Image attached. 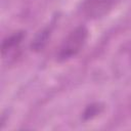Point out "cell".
I'll return each instance as SVG.
<instances>
[{"instance_id":"cell-1","label":"cell","mask_w":131,"mask_h":131,"mask_svg":"<svg viewBox=\"0 0 131 131\" xmlns=\"http://www.w3.org/2000/svg\"><path fill=\"white\" fill-rule=\"evenodd\" d=\"M89 32L85 26H79L71 31L61 42L56 52L57 61H67L76 55L84 48L88 40Z\"/></svg>"},{"instance_id":"cell-2","label":"cell","mask_w":131,"mask_h":131,"mask_svg":"<svg viewBox=\"0 0 131 131\" xmlns=\"http://www.w3.org/2000/svg\"><path fill=\"white\" fill-rule=\"evenodd\" d=\"M118 2L119 0H84L81 10L85 17L97 19L108 14Z\"/></svg>"},{"instance_id":"cell-3","label":"cell","mask_w":131,"mask_h":131,"mask_svg":"<svg viewBox=\"0 0 131 131\" xmlns=\"http://www.w3.org/2000/svg\"><path fill=\"white\" fill-rule=\"evenodd\" d=\"M25 38V32L19 31L11 34L10 36L6 37L1 46V51H2V56L5 57L6 54H11L14 53L15 50L19 48V45L21 44L23 40Z\"/></svg>"},{"instance_id":"cell-4","label":"cell","mask_w":131,"mask_h":131,"mask_svg":"<svg viewBox=\"0 0 131 131\" xmlns=\"http://www.w3.org/2000/svg\"><path fill=\"white\" fill-rule=\"evenodd\" d=\"M50 28L47 27L45 29H43L41 32H39L35 39L33 40L32 42V50H35V51H40L43 49V47L45 46V44L47 43V40L49 38V35H50Z\"/></svg>"},{"instance_id":"cell-5","label":"cell","mask_w":131,"mask_h":131,"mask_svg":"<svg viewBox=\"0 0 131 131\" xmlns=\"http://www.w3.org/2000/svg\"><path fill=\"white\" fill-rule=\"evenodd\" d=\"M101 111H102V105L100 103H98V102L91 103L85 108V111L83 113V119L90 120V119L96 117L98 114H100Z\"/></svg>"}]
</instances>
